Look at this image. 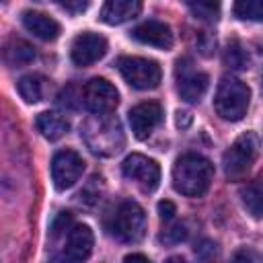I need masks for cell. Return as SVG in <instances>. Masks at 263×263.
I'll use <instances>...</instances> for the list:
<instances>
[{
	"instance_id": "1",
	"label": "cell",
	"mask_w": 263,
	"mask_h": 263,
	"mask_svg": "<svg viewBox=\"0 0 263 263\" xmlns=\"http://www.w3.org/2000/svg\"><path fill=\"white\" fill-rule=\"evenodd\" d=\"M88 150L97 156H113L125 146L121 121L111 113H92L80 127Z\"/></svg>"
},
{
	"instance_id": "2",
	"label": "cell",
	"mask_w": 263,
	"mask_h": 263,
	"mask_svg": "<svg viewBox=\"0 0 263 263\" xmlns=\"http://www.w3.org/2000/svg\"><path fill=\"white\" fill-rule=\"evenodd\" d=\"M214 181V164L201 154H183L173 166V187L181 195L201 197Z\"/></svg>"
},
{
	"instance_id": "3",
	"label": "cell",
	"mask_w": 263,
	"mask_h": 263,
	"mask_svg": "<svg viewBox=\"0 0 263 263\" xmlns=\"http://www.w3.org/2000/svg\"><path fill=\"white\" fill-rule=\"evenodd\" d=\"M249 103H251V88L242 80L234 76H224L220 80L214 97V109L222 119L240 121L247 115Z\"/></svg>"
},
{
	"instance_id": "4",
	"label": "cell",
	"mask_w": 263,
	"mask_h": 263,
	"mask_svg": "<svg viewBox=\"0 0 263 263\" xmlns=\"http://www.w3.org/2000/svg\"><path fill=\"white\" fill-rule=\"evenodd\" d=\"M111 234L121 242H138L146 234V212L140 203L127 199L121 201L109 222Z\"/></svg>"
},
{
	"instance_id": "5",
	"label": "cell",
	"mask_w": 263,
	"mask_h": 263,
	"mask_svg": "<svg viewBox=\"0 0 263 263\" xmlns=\"http://www.w3.org/2000/svg\"><path fill=\"white\" fill-rule=\"evenodd\" d=\"M117 70L123 76V80L138 90H152L160 84L162 70L158 62L138 55H123L117 60Z\"/></svg>"
},
{
	"instance_id": "6",
	"label": "cell",
	"mask_w": 263,
	"mask_h": 263,
	"mask_svg": "<svg viewBox=\"0 0 263 263\" xmlns=\"http://www.w3.org/2000/svg\"><path fill=\"white\" fill-rule=\"evenodd\" d=\"M259 154V140L253 132L242 134L240 138L234 140V144L224 152L222 164H224V173L228 179H240L245 177L253 162L257 160Z\"/></svg>"
},
{
	"instance_id": "7",
	"label": "cell",
	"mask_w": 263,
	"mask_h": 263,
	"mask_svg": "<svg viewBox=\"0 0 263 263\" xmlns=\"http://www.w3.org/2000/svg\"><path fill=\"white\" fill-rule=\"evenodd\" d=\"M123 177L132 181L140 191L152 193L160 183V166L156 160L144 156V154H129L121 164Z\"/></svg>"
},
{
	"instance_id": "8",
	"label": "cell",
	"mask_w": 263,
	"mask_h": 263,
	"mask_svg": "<svg viewBox=\"0 0 263 263\" xmlns=\"http://www.w3.org/2000/svg\"><path fill=\"white\" fill-rule=\"evenodd\" d=\"M82 103L90 113H113L119 103V92L109 80L90 78L82 86Z\"/></svg>"
},
{
	"instance_id": "9",
	"label": "cell",
	"mask_w": 263,
	"mask_h": 263,
	"mask_svg": "<svg viewBox=\"0 0 263 263\" xmlns=\"http://www.w3.org/2000/svg\"><path fill=\"white\" fill-rule=\"evenodd\" d=\"M84 173V160L74 150H60L51 160V181L55 189L66 191L76 185V181Z\"/></svg>"
},
{
	"instance_id": "10",
	"label": "cell",
	"mask_w": 263,
	"mask_h": 263,
	"mask_svg": "<svg viewBox=\"0 0 263 263\" xmlns=\"http://www.w3.org/2000/svg\"><path fill=\"white\" fill-rule=\"evenodd\" d=\"M175 72H177V92H179V97L187 103H197L203 97V92L208 90V82H210L208 74L195 70L191 66V62L185 60V58L177 62Z\"/></svg>"
},
{
	"instance_id": "11",
	"label": "cell",
	"mask_w": 263,
	"mask_h": 263,
	"mask_svg": "<svg viewBox=\"0 0 263 263\" xmlns=\"http://www.w3.org/2000/svg\"><path fill=\"white\" fill-rule=\"evenodd\" d=\"M107 53V39L99 33L84 31L74 37L70 47V58L76 66H92Z\"/></svg>"
},
{
	"instance_id": "12",
	"label": "cell",
	"mask_w": 263,
	"mask_h": 263,
	"mask_svg": "<svg viewBox=\"0 0 263 263\" xmlns=\"http://www.w3.org/2000/svg\"><path fill=\"white\" fill-rule=\"evenodd\" d=\"M164 117V111L158 103L154 101H146V103H140L136 107L129 109L127 113V119H129V125H132V132L138 140H146L154 129L156 125H160Z\"/></svg>"
},
{
	"instance_id": "13",
	"label": "cell",
	"mask_w": 263,
	"mask_h": 263,
	"mask_svg": "<svg viewBox=\"0 0 263 263\" xmlns=\"http://www.w3.org/2000/svg\"><path fill=\"white\" fill-rule=\"evenodd\" d=\"M92 245H95L92 230L86 224H72L66 232V242L60 257L66 261H84L90 257Z\"/></svg>"
},
{
	"instance_id": "14",
	"label": "cell",
	"mask_w": 263,
	"mask_h": 263,
	"mask_svg": "<svg viewBox=\"0 0 263 263\" xmlns=\"http://www.w3.org/2000/svg\"><path fill=\"white\" fill-rule=\"evenodd\" d=\"M132 37L144 45H152L158 49H171L175 41L171 27L160 21H144L132 31Z\"/></svg>"
},
{
	"instance_id": "15",
	"label": "cell",
	"mask_w": 263,
	"mask_h": 263,
	"mask_svg": "<svg viewBox=\"0 0 263 263\" xmlns=\"http://www.w3.org/2000/svg\"><path fill=\"white\" fill-rule=\"evenodd\" d=\"M21 21H23V27L29 33H33L35 37H39L43 41H53L62 33L60 23L55 18L47 16L45 12H39V10H25Z\"/></svg>"
},
{
	"instance_id": "16",
	"label": "cell",
	"mask_w": 263,
	"mask_h": 263,
	"mask_svg": "<svg viewBox=\"0 0 263 263\" xmlns=\"http://www.w3.org/2000/svg\"><path fill=\"white\" fill-rule=\"evenodd\" d=\"M140 10H142V0H105L99 16L105 25H123L136 18Z\"/></svg>"
},
{
	"instance_id": "17",
	"label": "cell",
	"mask_w": 263,
	"mask_h": 263,
	"mask_svg": "<svg viewBox=\"0 0 263 263\" xmlns=\"http://www.w3.org/2000/svg\"><path fill=\"white\" fill-rule=\"evenodd\" d=\"M0 58L10 68H23L35 60V47L25 39H10L2 45Z\"/></svg>"
},
{
	"instance_id": "18",
	"label": "cell",
	"mask_w": 263,
	"mask_h": 263,
	"mask_svg": "<svg viewBox=\"0 0 263 263\" xmlns=\"http://www.w3.org/2000/svg\"><path fill=\"white\" fill-rule=\"evenodd\" d=\"M35 125H37V129L41 132V136H43L45 140H51V142H53V140H60V138L66 136L68 129H70L68 119H66L64 115L55 113V111H43V113H39L37 119H35Z\"/></svg>"
},
{
	"instance_id": "19",
	"label": "cell",
	"mask_w": 263,
	"mask_h": 263,
	"mask_svg": "<svg viewBox=\"0 0 263 263\" xmlns=\"http://www.w3.org/2000/svg\"><path fill=\"white\" fill-rule=\"evenodd\" d=\"M47 78L41 74H27L18 80V95L25 99V103H39L45 97L47 90Z\"/></svg>"
},
{
	"instance_id": "20",
	"label": "cell",
	"mask_w": 263,
	"mask_h": 263,
	"mask_svg": "<svg viewBox=\"0 0 263 263\" xmlns=\"http://www.w3.org/2000/svg\"><path fill=\"white\" fill-rule=\"evenodd\" d=\"M187 4H189L191 14L205 23L218 21L220 10H222V0H187Z\"/></svg>"
},
{
	"instance_id": "21",
	"label": "cell",
	"mask_w": 263,
	"mask_h": 263,
	"mask_svg": "<svg viewBox=\"0 0 263 263\" xmlns=\"http://www.w3.org/2000/svg\"><path fill=\"white\" fill-rule=\"evenodd\" d=\"M234 16L240 21H261L263 0H234Z\"/></svg>"
},
{
	"instance_id": "22",
	"label": "cell",
	"mask_w": 263,
	"mask_h": 263,
	"mask_svg": "<svg viewBox=\"0 0 263 263\" xmlns=\"http://www.w3.org/2000/svg\"><path fill=\"white\" fill-rule=\"evenodd\" d=\"M242 203L253 214V218H261V185L259 181H253L242 189Z\"/></svg>"
},
{
	"instance_id": "23",
	"label": "cell",
	"mask_w": 263,
	"mask_h": 263,
	"mask_svg": "<svg viewBox=\"0 0 263 263\" xmlns=\"http://www.w3.org/2000/svg\"><path fill=\"white\" fill-rule=\"evenodd\" d=\"M224 62H226V66L232 68V70H245V68H249V55H247V51L240 47V43H236V41H232V43L226 47Z\"/></svg>"
},
{
	"instance_id": "24",
	"label": "cell",
	"mask_w": 263,
	"mask_h": 263,
	"mask_svg": "<svg viewBox=\"0 0 263 263\" xmlns=\"http://www.w3.org/2000/svg\"><path fill=\"white\" fill-rule=\"evenodd\" d=\"M185 236H187L185 224H173L171 228H166V230L160 234V240H162L164 245H177V242L185 240Z\"/></svg>"
},
{
	"instance_id": "25",
	"label": "cell",
	"mask_w": 263,
	"mask_h": 263,
	"mask_svg": "<svg viewBox=\"0 0 263 263\" xmlns=\"http://www.w3.org/2000/svg\"><path fill=\"white\" fill-rule=\"evenodd\" d=\"M70 226H72V214H70V212H60L58 218H55L53 224H51V236L55 238V236L66 234Z\"/></svg>"
},
{
	"instance_id": "26",
	"label": "cell",
	"mask_w": 263,
	"mask_h": 263,
	"mask_svg": "<svg viewBox=\"0 0 263 263\" xmlns=\"http://www.w3.org/2000/svg\"><path fill=\"white\" fill-rule=\"evenodd\" d=\"M60 4H62V8H64L66 12H70V14H80V12H84V10L88 8L90 0H60Z\"/></svg>"
},
{
	"instance_id": "27",
	"label": "cell",
	"mask_w": 263,
	"mask_h": 263,
	"mask_svg": "<svg viewBox=\"0 0 263 263\" xmlns=\"http://www.w3.org/2000/svg\"><path fill=\"white\" fill-rule=\"evenodd\" d=\"M175 214H177V208H175V203H173V201L164 199V201H160V203H158V216H160V220H162V222H171V220L175 218Z\"/></svg>"
},
{
	"instance_id": "28",
	"label": "cell",
	"mask_w": 263,
	"mask_h": 263,
	"mask_svg": "<svg viewBox=\"0 0 263 263\" xmlns=\"http://www.w3.org/2000/svg\"><path fill=\"white\" fill-rule=\"evenodd\" d=\"M125 261H148V257L140 253H132V255H125Z\"/></svg>"
},
{
	"instance_id": "29",
	"label": "cell",
	"mask_w": 263,
	"mask_h": 263,
	"mask_svg": "<svg viewBox=\"0 0 263 263\" xmlns=\"http://www.w3.org/2000/svg\"><path fill=\"white\" fill-rule=\"evenodd\" d=\"M37 2H47V0H37Z\"/></svg>"
},
{
	"instance_id": "30",
	"label": "cell",
	"mask_w": 263,
	"mask_h": 263,
	"mask_svg": "<svg viewBox=\"0 0 263 263\" xmlns=\"http://www.w3.org/2000/svg\"><path fill=\"white\" fill-rule=\"evenodd\" d=\"M0 2H4V0H0Z\"/></svg>"
}]
</instances>
